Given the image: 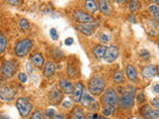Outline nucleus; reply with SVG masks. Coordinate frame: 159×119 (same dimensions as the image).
I'll list each match as a JSON object with an SVG mask.
<instances>
[{"instance_id": "7c9ffc66", "label": "nucleus", "mask_w": 159, "mask_h": 119, "mask_svg": "<svg viewBox=\"0 0 159 119\" xmlns=\"http://www.w3.org/2000/svg\"><path fill=\"white\" fill-rule=\"evenodd\" d=\"M67 73L70 77H76L78 74V72L75 67L73 66H68V68H67Z\"/></svg>"}, {"instance_id": "f03ea898", "label": "nucleus", "mask_w": 159, "mask_h": 119, "mask_svg": "<svg viewBox=\"0 0 159 119\" xmlns=\"http://www.w3.org/2000/svg\"><path fill=\"white\" fill-rule=\"evenodd\" d=\"M101 101H102V104L104 107H107V106L116 107L118 105V102H119V97H118L117 91L114 88L109 87L102 94V96L101 98Z\"/></svg>"}, {"instance_id": "de8ad7c7", "label": "nucleus", "mask_w": 159, "mask_h": 119, "mask_svg": "<svg viewBox=\"0 0 159 119\" xmlns=\"http://www.w3.org/2000/svg\"><path fill=\"white\" fill-rule=\"evenodd\" d=\"M114 1H116V3H117V4H124L127 1H129V0H114Z\"/></svg>"}, {"instance_id": "a878e982", "label": "nucleus", "mask_w": 159, "mask_h": 119, "mask_svg": "<svg viewBox=\"0 0 159 119\" xmlns=\"http://www.w3.org/2000/svg\"><path fill=\"white\" fill-rule=\"evenodd\" d=\"M7 48V39L3 34H0V54H3Z\"/></svg>"}, {"instance_id": "6e6552de", "label": "nucleus", "mask_w": 159, "mask_h": 119, "mask_svg": "<svg viewBox=\"0 0 159 119\" xmlns=\"http://www.w3.org/2000/svg\"><path fill=\"white\" fill-rule=\"evenodd\" d=\"M82 105L84 107H87V108H89L91 110L93 111H97L98 109V103L94 100L93 97L91 95V94L89 93H83V96L81 98V101Z\"/></svg>"}, {"instance_id": "ea45409f", "label": "nucleus", "mask_w": 159, "mask_h": 119, "mask_svg": "<svg viewBox=\"0 0 159 119\" xmlns=\"http://www.w3.org/2000/svg\"><path fill=\"white\" fill-rule=\"evenodd\" d=\"M151 105L155 108V109H158L159 108V99L158 98H153L151 100Z\"/></svg>"}, {"instance_id": "1a4fd4ad", "label": "nucleus", "mask_w": 159, "mask_h": 119, "mask_svg": "<svg viewBox=\"0 0 159 119\" xmlns=\"http://www.w3.org/2000/svg\"><path fill=\"white\" fill-rule=\"evenodd\" d=\"M118 55H119L118 47L114 46V45H111V46H109L108 48H107L106 53H104L102 58L107 63H113L117 59Z\"/></svg>"}, {"instance_id": "b1692460", "label": "nucleus", "mask_w": 159, "mask_h": 119, "mask_svg": "<svg viewBox=\"0 0 159 119\" xmlns=\"http://www.w3.org/2000/svg\"><path fill=\"white\" fill-rule=\"evenodd\" d=\"M140 8V2L138 0H130L128 3V9L130 10L131 12L137 11V10Z\"/></svg>"}, {"instance_id": "cd10ccee", "label": "nucleus", "mask_w": 159, "mask_h": 119, "mask_svg": "<svg viewBox=\"0 0 159 119\" xmlns=\"http://www.w3.org/2000/svg\"><path fill=\"white\" fill-rule=\"evenodd\" d=\"M19 27L20 29L22 30V31H28L29 28H30V24L28 22V20L27 19H21L20 20V22H19Z\"/></svg>"}, {"instance_id": "6ab92c4d", "label": "nucleus", "mask_w": 159, "mask_h": 119, "mask_svg": "<svg viewBox=\"0 0 159 119\" xmlns=\"http://www.w3.org/2000/svg\"><path fill=\"white\" fill-rule=\"evenodd\" d=\"M84 7L89 14H94L98 10V3L96 0H86L84 3Z\"/></svg>"}, {"instance_id": "37998d69", "label": "nucleus", "mask_w": 159, "mask_h": 119, "mask_svg": "<svg viewBox=\"0 0 159 119\" xmlns=\"http://www.w3.org/2000/svg\"><path fill=\"white\" fill-rule=\"evenodd\" d=\"M73 43H74V40L71 37H69V38H67L66 40H65V44H66L67 46H71Z\"/></svg>"}, {"instance_id": "412c9836", "label": "nucleus", "mask_w": 159, "mask_h": 119, "mask_svg": "<svg viewBox=\"0 0 159 119\" xmlns=\"http://www.w3.org/2000/svg\"><path fill=\"white\" fill-rule=\"evenodd\" d=\"M126 76H127V78L129 81L131 82H135L137 79V72L135 68H134L132 64H127L126 67Z\"/></svg>"}, {"instance_id": "c756f323", "label": "nucleus", "mask_w": 159, "mask_h": 119, "mask_svg": "<svg viewBox=\"0 0 159 119\" xmlns=\"http://www.w3.org/2000/svg\"><path fill=\"white\" fill-rule=\"evenodd\" d=\"M51 55H52V57L56 60H60L64 56L63 52L61 51V50H58V49H53V51L51 52Z\"/></svg>"}, {"instance_id": "2f4dec72", "label": "nucleus", "mask_w": 159, "mask_h": 119, "mask_svg": "<svg viewBox=\"0 0 159 119\" xmlns=\"http://www.w3.org/2000/svg\"><path fill=\"white\" fill-rule=\"evenodd\" d=\"M109 40H111V38L107 34H102L101 37H99V42L102 44H107L109 42Z\"/></svg>"}, {"instance_id": "f3484780", "label": "nucleus", "mask_w": 159, "mask_h": 119, "mask_svg": "<svg viewBox=\"0 0 159 119\" xmlns=\"http://www.w3.org/2000/svg\"><path fill=\"white\" fill-rule=\"evenodd\" d=\"M59 86L61 88L62 92H64L65 94H70L73 91V86L72 82H69L66 78H61L59 82Z\"/></svg>"}, {"instance_id": "3c124183", "label": "nucleus", "mask_w": 159, "mask_h": 119, "mask_svg": "<svg viewBox=\"0 0 159 119\" xmlns=\"http://www.w3.org/2000/svg\"><path fill=\"white\" fill-rule=\"evenodd\" d=\"M97 119H107V117H104V116H101V117H98Z\"/></svg>"}, {"instance_id": "dca6fc26", "label": "nucleus", "mask_w": 159, "mask_h": 119, "mask_svg": "<svg viewBox=\"0 0 159 119\" xmlns=\"http://www.w3.org/2000/svg\"><path fill=\"white\" fill-rule=\"evenodd\" d=\"M73 100L79 103L81 101V98L83 96V93H84V86L82 82H77L75 84V86L73 87Z\"/></svg>"}, {"instance_id": "ddd939ff", "label": "nucleus", "mask_w": 159, "mask_h": 119, "mask_svg": "<svg viewBox=\"0 0 159 119\" xmlns=\"http://www.w3.org/2000/svg\"><path fill=\"white\" fill-rule=\"evenodd\" d=\"M98 7L104 16H109L112 13V6L109 0H98Z\"/></svg>"}, {"instance_id": "58836bf2", "label": "nucleus", "mask_w": 159, "mask_h": 119, "mask_svg": "<svg viewBox=\"0 0 159 119\" xmlns=\"http://www.w3.org/2000/svg\"><path fill=\"white\" fill-rule=\"evenodd\" d=\"M62 105L65 108H72L73 107V102L70 101V100H64L63 103H62Z\"/></svg>"}, {"instance_id": "c85d7f7f", "label": "nucleus", "mask_w": 159, "mask_h": 119, "mask_svg": "<svg viewBox=\"0 0 159 119\" xmlns=\"http://www.w3.org/2000/svg\"><path fill=\"white\" fill-rule=\"evenodd\" d=\"M114 110H116V107L107 106V107H104V108H103V110H102V115H103L104 117L109 116V115H111V114L114 112Z\"/></svg>"}, {"instance_id": "4468645a", "label": "nucleus", "mask_w": 159, "mask_h": 119, "mask_svg": "<svg viewBox=\"0 0 159 119\" xmlns=\"http://www.w3.org/2000/svg\"><path fill=\"white\" fill-rule=\"evenodd\" d=\"M142 76L146 78H152L157 77L158 73V68L156 64H148V66L144 67L142 69Z\"/></svg>"}, {"instance_id": "a211bd4d", "label": "nucleus", "mask_w": 159, "mask_h": 119, "mask_svg": "<svg viewBox=\"0 0 159 119\" xmlns=\"http://www.w3.org/2000/svg\"><path fill=\"white\" fill-rule=\"evenodd\" d=\"M55 72H56V66H55L54 63L48 62L45 64L44 69H43V74L45 77H47V78L52 77L55 74Z\"/></svg>"}, {"instance_id": "72a5a7b5", "label": "nucleus", "mask_w": 159, "mask_h": 119, "mask_svg": "<svg viewBox=\"0 0 159 119\" xmlns=\"http://www.w3.org/2000/svg\"><path fill=\"white\" fill-rule=\"evenodd\" d=\"M140 57L144 60V61H147V60H149V58H150V54H149V52L146 51V50H141Z\"/></svg>"}, {"instance_id": "aec40b11", "label": "nucleus", "mask_w": 159, "mask_h": 119, "mask_svg": "<svg viewBox=\"0 0 159 119\" xmlns=\"http://www.w3.org/2000/svg\"><path fill=\"white\" fill-rule=\"evenodd\" d=\"M30 62L33 66L37 68H41L44 64V58L40 53H34L30 56Z\"/></svg>"}, {"instance_id": "e433bc0d", "label": "nucleus", "mask_w": 159, "mask_h": 119, "mask_svg": "<svg viewBox=\"0 0 159 119\" xmlns=\"http://www.w3.org/2000/svg\"><path fill=\"white\" fill-rule=\"evenodd\" d=\"M50 36H51V39L54 40V41L58 40L59 36H58V33H57L56 29H55V28H52L51 30H50Z\"/></svg>"}, {"instance_id": "603ef678", "label": "nucleus", "mask_w": 159, "mask_h": 119, "mask_svg": "<svg viewBox=\"0 0 159 119\" xmlns=\"http://www.w3.org/2000/svg\"><path fill=\"white\" fill-rule=\"evenodd\" d=\"M1 68H1V66H0V73H1Z\"/></svg>"}, {"instance_id": "a18cd8bd", "label": "nucleus", "mask_w": 159, "mask_h": 119, "mask_svg": "<svg viewBox=\"0 0 159 119\" xmlns=\"http://www.w3.org/2000/svg\"><path fill=\"white\" fill-rule=\"evenodd\" d=\"M31 68L32 67H31V64H26V68H27V71L29 72V73H33V68L31 69Z\"/></svg>"}, {"instance_id": "393cba45", "label": "nucleus", "mask_w": 159, "mask_h": 119, "mask_svg": "<svg viewBox=\"0 0 159 119\" xmlns=\"http://www.w3.org/2000/svg\"><path fill=\"white\" fill-rule=\"evenodd\" d=\"M149 11L151 12V14L153 15L154 19H155V22H158L159 20V8L157 5H150V6L148 7Z\"/></svg>"}, {"instance_id": "473e14b6", "label": "nucleus", "mask_w": 159, "mask_h": 119, "mask_svg": "<svg viewBox=\"0 0 159 119\" xmlns=\"http://www.w3.org/2000/svg\"><path fill=\"white\" fill-rule=\"evenodd\" d=\"M18 79L20 82H21L22 83H26L27 81H28V77H27V74L26 73H18Z\"/></svg>"}, {"instance_id": "39448f33", "label": "nucleus", "mask_w": 159, "mask_h": 119, "mask_svg": "<svg viewBox=\"0 0 159 119\" xmlns=\"http://www.w3.org/2000/svg\"><path fill=\"white\" fill-rule=\"evenodd\" d=\"M16 107L21 117H27L32 110L33 104L27 97H19L16 100Z\"/></svg>"}, {"instance_id": "9d476101", "label": "nucleus", "mask_w": 159, "mask_h": 119, "mask_svg": "<svg viewBox=\"0 0 159 119\" xmlns=\"http://www.w3.org/2000/svg\"><path fill=\"white\" fill-rule=\"evenodd\" d=\"M73 17L76 21L80 24H86V23H92L93 22V17L89 13H86L82 10H76L73 13Z\"/></svg>"}, {"instance_id": "f8f14e48", "label": "nucleus", "mask_w": 159, "mask_h": 119, "mask_svg": "<svg viewBox=\"0 0 159 119\" xmlns=\"http://www.w3.org/2000/svg\"><path fill=\"white\" fill-rule=\"evenodd\" d=\"M141 115L146 119H159V111L158 109L152 108L149 105H144L140 109Z\"/></svg>"}, {"instance_id": "a19ab883", "label": "nucleus", "mask_w": 159, "mask_h": 119, "mask_svg": "<svg viewBox=\"0 0 159 119\" xmlns=\"http://www.w3.org/2000/svg\"><path fill=\"white\" fill-rule=\"evenodd\" d=\"M6 1L9 4L13 5V6H18V5L21 3V0H6Z\"/></svg>"}, {"instance_id": "c9c22d12", "label": "nucleus", "mask_w": 159, "mask_h": 119, "mask_svg": "<svg viewBox=\"0 0 159 119\" xmlns=\"http://www.w3.org/2000/svg\"><path fill=\"white\" fill-rule=\"evenodd\" d=\"M30 119H42V113L40 110H35L33 113L31 117H30Z\"/></svg>"}, {"instance_id": "79ce46f5", "label": "nucleus", "mask_w": 159, "mask_h": 119, "mask_svg": "<svg viewBox=\"0 0 159 119\" xmlns=\"http://www.w3.org/2000/svg\"><path fill=\"white\" fill-rule=\"evenodd\" d=\"M127 20L129 22H131V23H136V17L134 16L133 14H130V15H128V17H127Z\"/></svg>"}, {"instance_id": "49530a36", "label": "nucleus", "mask_w": 159, "mask_h": 119, "mask_svg": "<svg viewBox=\"0 0 159 119\" xmlns=\"http://www.w3.org/2000/svg\"><path fill=\"white\" fill-rule=\"evenodd\" d=\"M153 90L155 93L159 92V84L158 83H155V86H154V87H153Z\"/></svg>"}, {"instance_id": "2eb2a0df", "label": "nucleus", "mask_w": 159, "mask_h": 119, "mask_svg": "<svg viewBox=\"0 0 159 119\" xmlns=\"http://www.w3.org/2000/svg\"><path fill=\"white\" fill-rule=\"evenodd\" d=\"M63 99V92L59 88H53L49 93V101L52 104H58Z\"/></svg>"}, {"instance_id": "5701e85b", "label": "nucleus", "mask_w": 159, "mask_h": 119, "mask_svg": "<svg viewBox=\"0 0 159 119\" xmlns=\"http://www.w3.org/2000/svg\"><path fill=\"white\" fill-rule=\"evenodd\" d=\"M71 119H86L83 109L79 106H75L71 113Z\"/></svg>"}, {"instance_id": "8fccbe9b", "label": "nucleus", "mask_w": 159, "mask_h": 119, "mask_svg": "<svg viewBox=\"0 0 159 119\" xmlns=\"http://www.w3.org/2000/svg\"><path fill=\"white\" fill-rule=\"evenodd\" d=\"M150 2H152V3H155V4H158V2H159V0H149Z\"/></svg>"}, {"instance_id": "423d86ee", "label": "nucleus", "mask_w": 159, "mask_h": 119, "mask_svg": "<svg viewBox=\"0 0 159 119\" xmlns=\"http://www.w3.org/2000/svg\"><path fill=\"white\" fill-rule=\"evenodd\" d=\"M15 96H16L15 88L3 82H0V99L3 101H11Z\"/></svg>"}, {"instance_id": "f257e3e1", "label": "nucleus", "mask_w": 159, "mask_h": 119, "mask_svg": "<svg viewBox=\"0 0 159 119\" xmlns=\"http://www.w3.org/2000/svg\"><path fill=\"white\" fill-rule=\"evenodd\" d=\"M104 87H106V81L101 74L93 76L88 82L89 91L93 95H99L103 91Z\"/></svg>"}, {"instance_id": "7ed1b4c3", "label": "nucleus", "mask_w": 159, "mask_h": 119, "mask_svg": "<svg viewBox=\"0 0 159 119\" xmlns=\"http://www.w3.org/2000/svg\"><path fill=\"white\" fill-rule=\"evenodd\" d=\"M33 47V42L30 39H23L16 43L14 47V53L17 57L23 58L27 56Z\"/></svg>"}, {"instance_id": "09e8293b", "label": "nucleus", "mask_w": 159, "mask_h": 119, "mask_svg": "<svg viewBox=\"0 0 159 119\" xmlns=\"http://www.w3.org/2000/svg\"><path fill=\"white\" fill-rule=\"evenodd\" d=\"M0 119H10V117L5 115V114H1V115H0Z\"/></svg>"}, {"instance_id": "f704fd0d", "label": "nucleus", "mask_w": 159, "mask_h": 119, "mask_svg": "<svg viewBox=\"0 0 159 119\" xmlns=\"http://www.w3.org/2000/svg\"><path fill=\"white\" fill-rule=\"evenodd\" d=\"M136 99H137V103L141 104L144 102V100H145V95H144L143 92H138L137 93V96H136Z\"/></svg>"}, {"instance_id": "4be33fe9", "label": "nucleus", "mask_w": 159, "mask_h": 119, "mask_svg": "<svg viewBox=\"0 0 159 119\" xmlns=\"http://www.w3.org/2000/svg\"><path fill=\"white\" fill-rule=\"evenodd\" d=\"M107 47H106L104 45H98L93 49V56L97 59H102L103 57L104 53H106V50Z\"/></svg>"}, {"instance_id": "0eeeda50", "label": "nucleus", "mask_w": 159, "mask_h": 119, "mask_svg": "<svg viewBox=\"0 0 159 119\" xmlns=\"http://www.w3.org/2000/svg\"><path fill=\"white\" fill-rule=\"evenodd\" d=\"M1 68H2L1 72H2L3 77L5 78H11L14 76L15 71H16V62L12 61V60L5 61Z\"/></svg>"}, {"instance_id": "20e7f679", "label": "nucleus", "mask_w": 159, "mask_h": 119, "mask_svg": "<svg viewBox=\"0 0 159 119\" xmlns=\"http://www.w3.org/2000/svg\"><path fill=\"white\" fill-rule=\"evenodd\" d=\"M134 99H135V96H134V87L129 86L127 87L126 90L122 92L121 97L119 98L118 104H120L121 108L123 109L130 108L134 104Z\"/></svg>"}, {"instance_id": "9b49d317", "label": "nucleus", "mask_w": 159, "mask_h": 119, "mask_svg": "<svg viewBox=\"0 0 159 119\" xmlns=\"http://www.w3.org/2000/svg\"><path fill=\"white\" fill-rule=\"evenodd\" d=\"M98 26V23L92 22V23H86V24H79L77 26V29L84 35L89 37L94 33Z\"/></svg>"}, {"instance_id": "4c0bfd02", "label": "nucleus", "mask_w": 159, "mask_h": 119, "mask_svg": "<svg viewBox=\"0 0 159 119\" xmlns=\"http://www.w3.org/2000/svg\"><path fill=\"white\" fill-rule=\"evenodd\" d=\"M55 114H56V111H55V109H53V108H49V109H47L46 111H45V116L46 117H53Z\"/></svg>"}, {"instance_id": "bb28decb", "label": "nucleus", "mask_w": 159, "mask_h": 119, "mask_svg": "<svg viewBox=\"0 0 159 119\" xmlns=\"http://www.w3.org/2000/svg\"><path fill=\"white\" fill-rule=\"evenodd\" d=\"M113 82L116 84H120L123 82V73L120 71H116L113 73Z\"/></svg>"}, {"instance_id": "c03bdc74", "label": "nucleus", "mask_w": 159, "mask_h": 119, "mask_svg": "<svg viewBox=\"0 0 159 119\" xmlns=\"http://www.w3.org/2000/svg\"><path fill=\"white\" fill-rule=\"evenodd\" d=\"M51 118L52 119H65V116L63 114H55V115Z\"/></svg>"}]
</instances>
